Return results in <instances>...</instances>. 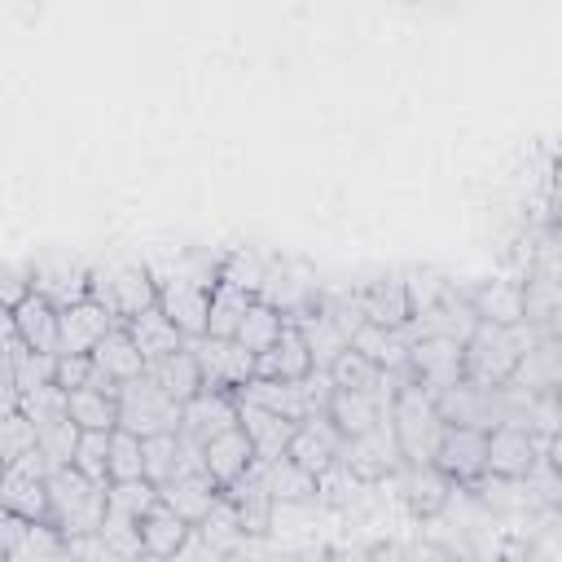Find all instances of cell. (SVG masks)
<instances>
[{"label": "cell", "instance_id": "cell-1", "mask_svg": "<svg viewBox=\"0 0 562 562\" xmlns=\"http://www.w3.org/2000/svg\"><path fill=\"white\" fill-rule=\"evenodd\" d=\"M540 334H544V329H536L531 321H522V325H492V321H479L474 334L465 338V378L479 382V386H505V382L518 373L527 347H531Z\"/></svg>", "mask_w": 562, "mask_h": 562}, {"label": "cell", "instance_id": "cell-2", "mask_svg": "<svg viewBox=\"0 0 562 562\" xmlns=\"http://www.w3.org/2000/svg\"><path fill=\"white\" fill-rule=\"evenodd\" d=\"M391 426H395L404 465H435V452H439V439H443L448 422H443L439 400H435L430 386H422L417 378L400 382V391L391 400Z\"/></svg>", "mask_w": 562, "mask_h": 562}, {"label": "cell", "instance_id": "cell-3", "mask_svg": "<svg viewBox=\"0 0 562 562\" xmlns=\"http://www.w3.org/2000/svg\"><path fill=\"white\" fill-rule=\"evenodd\" d=\"M105 487H110V483L88 479L79 465H53V470H48L53 522L61 527L66 540H75V536H97V531H101L105 509H110Z\"/></svg>", "mask_w": 562, "mask_h": 562}, {"label": "cell", "instance_id": "cell-4", "mask_svg": "<svg viewBox=\"0 0 562 562\" xmlns=\"http://www.w3.org/2000/svg\"><path fill=\"white\" fill-rule=\"evenodd\" d=\"M92 299L105 303L123 325L158 303V277L149 263L136 259H110L92 268Z\"/></svg>", "mask_w": 562, "mask_h": 562}, {"label": "cell", "instance_id": "cell-5", "mask_svg": "<svg viewBox=\"0 0 562 562\" xmlns=\"http://www.w3.org/2000/svg\"><path fill=\"white\" fill-rule=\"evenodd\" d=\"M180 417H184V404L171 391H162L149 373L119 386V426L136 435H162V430H180Z\"/></svg>", "mask_w": 562, "mask_h": 562}, {"label": "cell", "instance_id": "cell-6", "mask_svg": "<svg viewBox=\"0 0 562 562\" xmlns=\"http://www.w3.org/2000/svg\"><path fill=\"white\" fill-rule=\"evenodd\" d=\"M189 347H193V356L202 364V386H211V391H241L255 378L259 356L246 351L237 338L198 334V338H189Z\"/></svg>", "mask_w": 562, "mask_h": 562}, {"label": "cell", "instance_id": "cell-7", "mask_svg": "<svg viewBox=\"0 0 562 562\" xmlns=\"http://www.w3.org/2000/svg\"><path fill=\"white\" fill-rule=\"evenodd\" d=\"M325 294V285L316 281L312 268L294 263V259H268V272H263V285H259V299L281 307L290 321L303 316L307 307H316Z\"/></svg>", "mask_w": 562, "mask_h": 562}, {"label": "cell", "instance_id": "cell-8", "mask_svg": "<svg viewBox=\"0 0 562 562\" xmlns=\"http://www.w3.org/2000/svg\"><path fill=\"white\" fill-rule=\"evenodd\" d=\"M342 461L364 479V483H391L400 470H404V452H400V439H395V426L391 417L364 435H351L347 448H342Z\"/></svg>", "mask_w": 562, "mask_h": 562}, {"label": "cell", "instance_id": "cell-9", "mask_svg": "<svg viewBox=\"0 0 562 562\" xmlns=\"http://www.w3.org/2000/svg\"><path fill=\"white\" fill-rule=\"evenodd\" d=\"M158 277V307L180 325L184 338H198L206 334L211 325V290L215 285H202L193 277H180V272H154Z\"/></svg>", "mask_w": 562, "mask_h": 562}, {"label": "cell", "instance_id": "cell-10", "mask_svg": "<svg viewBox=\"0 0 562 562\" xmlns=\"http://www.w3.org/2000/svg\"><path fill=\"white\" fill-rule=\"evenodd\" d=\"M408 373H413L422 386H430V391L457 386V382L465 378V342H461V338H448V334L413 338Z\"/></svg>", "mask_w": 562, "mask_h": 562}, {"label": "cell", "instance_id": "cell-11", "mask_svg": "<svg viewBox=\"0 0 562 562\" xmlns=\"http://www.w3.org/2000/svg\"><path fill=\"white\" fill-rule=\"evenodd\" d=\"M544 448H549V439H536L527 426H492L487 430V474L527 479L540 465Z\"/></svg>", "mask_w": 562, "mask_h": 562}, {"label": "cell", "instance_id": "cell-12", "mask_svg": "<svg viewBox=\"0 0 562 562\" xmlns=\"http://www.w3.org/2000/svg\"><path fill=\"white\" fill-rule=\"evenodd\" d=\"M435 465L452 483L483 479L487 474V430L483 426H457V422H448V430L439 439V452H435Z\"/></svg>", "mask_w": 562, "mask_h": 562}, {"label": "cell", "instance_id": "cell-13", "mask_svg": "<svg viewBox=\"0 0 562 562\" xmlns=\"http://www.w3.org/2000/svg\"><path fill=\"white\" fill-rule=\"evenodd\" d=\"M4 325L31 347V351H53L61 356V312L44 294H26L13 307H4Z\"/></svg>", "mask_w": 562, "mask_h": 562}, {"label": "cell", "instance_id": "cell-14", "mask_svg": "<svg viewBox=\"0 0 562 562\" xmlns=\"http://www.w3.org/2000/svg\"><path fill=\"white\" fill-rule=\"evenodd\" d=\"M342 448H347V435L338 430V422H334L329 413L303 417L299 430H294V439H290V457H294L299 465H307L316 479H321L329 465L342 461Z\"/></svg>", "mask_w": 562, "mask_h": 562}, {"label": "cell", "instance_id": "cell-15", "mask_svg": "<svg viewBox=\"0 0 562 562\" xmlns=\"http://www.w3.org/2000/svg\"><path fill=\"white\" fill-rule=\"evenodd\" d=\"M92 364H97L92 382L105 386V391H119L123 382H132V378H140V373L149 369V360H145V351L136 347V338H132L127 325H114V329L97 342Z\"/></svg>", "mask_w": 562, "mask_h": 562}, {"label": "cell", "instance_id": "cell-16", "mask_svg": "<svg viewBox=\"0 0 562 562\" xmlns=\"http://www.w3.org/2000/svg\"><path fill=\"white\" fill-rule=\"evenodd\" d=\"M391 483H395V492L413 518H439L457 492V483L439 465H404Z\"/></svg>", "mask_w": 562, "mask_h": 562}, {"label": "cell", "instance_id": "cell-17", "mask_svg": "<svg viewBox=\"0 0 562 562\" xmlns=\"http://www.w3.org/2000/svg\"><path fill=\"white\" fill-rule=\"evenodd\" d=\"M237 422H241L237 391H211V386H202L198 395L184 400L180 435H189L193 443H206V439H215L220 430H228V426H237Z\"/></svg>", "mask_w": 562, "mask_h": 562}, {"label": "cell", "instance_id": "cell-18", "mask_svg": "<svg viewBox=\"0 0 562 562\" xmlns=\"http://www.w3.org/2000/svg\"><path fill=\"white\" fill-rule=\"evenodd\" d=\"M259 474H263V487L277 501V509H307L321 501V479L307 465H299L290 452L259 461Z\"/></svg>", "mask_w": 562, "mask_h": 562}, {"label": "cell", "instance_id": "cell-19", "mask_svg": "<svg viewBox=\"0 0 562 562\" xmlns=\"http://www.w3.org/2000/svg\"><path fill=\"white\" fill-rule=\"evenodd\" d=\"M351 303L360 307L364 321L373 325H408L413 316V294H408V277H378V281H360L351 285Z\"/></svg>", "mask_w": 562, "mask_h": 562}, {"label": "cell", "instance_id": "cell-20", "mask_svg": "<svg viewBox=\"0 0 562 562\" xmlns=\"http://www.w3.org/2000/svg\"><path fill=\"white\" fill-rule=\"evenodd\" d=\"M31 290L44 294L57 312H61V307H75V303L92 299V268L70 263V259H44V263H31Z\"/></svg>", "mask_w": 562, "mask_h": 562}, {"label": "cell", "instance_id": "cell-21", "mask_svg": "<svg viewBox=\"0 0 562 562\" xmlns=\"http://www.w3.org/2000/svg\"><path fill=\"white\" fill-rule=\"evenodd\" d=\"M114 325H123V321H119L105 303H97V299H83V303H75V307H61V351L92 356L97 342H101Z\"/></svg>", "mask_w": 562, "mask_h": 562}, {"label": "cell", "instance_id": "cell-22", "mask_svg": "<svg viewBox=\"0 0 562 562\" xmlns=\"http://www.w3.org/2000/svg\"><path fill=\"white\" fill-rule=\"evenodd\" d=\"M329 417L338 422V430L351 439V435H364L373 426H382L391 417V395H378V391H351V386H334L329 395Z\"/></svg>", "mask_w": 562, "mask_h": 562}, {"label": "cell", "instance_id": "cell-23", "mask_svg": "<svg viewBox=\"0 0 562 562\" xmlns=\"http://www.w3.org/2000/svg\"><path fill=\"white\" fill-rule=\"evenodd\" d=\"M465 294H470V307L479 321H492V325H522L527 321V285L522 281L496 277V281H483Z\"/></svg>", "mask_w": 562, "mask_h": 562}, {"label": "cell", "instance_id": "cell-24", "mask_svg": "<svg viewBox=\"0 0 562 562\" xmlns=\"http://www.w3.org/2000/svg\"><path fill=\"white\" fill-rule=\"evenodd\" d=\"M255 461H259V452H255L250 435L241 430V422H237V426H228V430H220L215 439H206V443H202V465H206L224 487H228V483H237Z\"/></svg>", "mask_w": 562, "mask_h": 562}, {"label": "cell", "instance_id": "cell-25", "mask_svg": "<svg viewBox=\"0 0 562 562\" xmlns=\"http://www.w3.org/2000/svg\"><path fill=\"white\" fill-rule=\"evenodd\" d=\"M220 496H224V483H220L211 470H184V474H176V479L162 487V501H167L176 514H184L193 527L220 505Z\"/></svg>", "mask_w": 562, "mask_h": 562}, {"label": "cell", "instance_id": "cell-26", "mask_svg": "<svg viewBox=\"0 0 562 562\" xmlns=\"http://www.w3.org/2000/svg\"><path fill=\"white\" fill-rule=\"evenodd\" d=\"M237 404H241V430L250 435V443H255L259 461L290 452V439H294V430H299V422H294V417L272 413V408L250 404V400H237Z\"/></svg>", "mask_w": 562, "mask_h": 562}, {"label": "cell", "instance_id": "cell-27", "mask_svg": "<svg viewBox=\"0 0 562 562\" xmlns=\"http://www.w3.org/2000/svg\"><path fill=\"white\" fill-rule=\"evenodd\" d=\"M193 536V522L184 514H176L162 496L158 505L140 518V540H145V558H180L184 540Z\"/></svg>", "mask_w": 562, "mask_h": 562}, {"label": "cell", "instance_id": "cell-28", "mask_svg": "<svg viewBox=\"0 0 562 562\" xmlns=\"http://www.w3.org/2000/svg\"><path fill=\"white\" fill-rule=\"evenodd\" d=\"M316 364H312V351H307V338H303V329L290 321L285 329H281V338L259 356V364H255V373L259 378H307Z\"/></svg>", "mask_w": 562, "mask_h": 562}, {"label": "cell", "instance_id": "cell-29", "mask_svg": "<svg viewBox=\"0 0 562 562\" xmlns=\"http://www.w3.org/2000/svg\"><path fill=\"white\" fill-rule=\"evenodd\" d=\"M162 391H171L180 404L189 400V395H198L202 391V364H198V356H193V347L184 342V347H176V351H167V356H158V360H149V369H145Z\"/></svg>", "mask_w": 562, "mask_h": 562}, {"label": "cell", "instance_id": "cell-30", "mask_svg": "<svg viewBox=\"0 0 562 562\" xmlns=\"http://www.w3.org/2000/svg\"><path fill=\"white\" fill-rule=\"evenodd\" d=\"M66 408L79 422V430H114L119 426V391H105L97 382L70 386L66 391Z\"/></svg>", "mask_w": 562, "mask_h": 562}, {"label": "cell", "instance_id": "cell-31", "mask_svg": "<svg viewBox=\"0 0 562 562\" xmlns=\"http://www.w3.org/2000/svg\"><path fill=\"white\" fill-rule=\"evenodd\" d=\"M127 329H132V338H136V347L145 351V360H158V356H167V351H176V347H184L189 338L180 334V325L154 303V307H145L140 316H132L127 321Z\"/></svg>", "mask_w": 562, "mask_h": 562}, {"label": "cell", "instance_id": "cell-32", "mask_svg": "<svg viewBox=\"0 0 562 562\" xmlns=\"http://www.w3.org/2000/svg\"><path fill=\"white\" fill-rule=\"evenodd\" d=\"M255 299H259L255 290H246V285L220 277L215 290H211V325H206V334H215V338H233L237 325H241V316L250 312Z\"/></svg>", "mask_w": 562, "mask_h": 562}, {"label": "cell", "instance_id": "cell-33", "mask_svg": "<svg viewBox=\"0 0 562 562\" xmlns=\"http://www.w3.org/2000/svg\"><path fill=\"white\" fill-rule=\"evenodd\" d=\"M290 325V316L281 312V307H272V303H263V299H255L250 303V312L241 316V325H237V342L246 347V351H255V356H263L277 338H281V329Z\"/></svg>", "mask_w": 562, "mask_h": 562}, {"label": "cell", "instance_id": "cell-34", "mask_svg": "<svg viewBox=\"0 0 562 562\" xmlns=\"http://www.w3.org/2000/svg\"><path fill=\"white\" fill-rule=\"evenodd\" d=\"M105 496H110V509H114V514H123V518H136V522H140V518L158 505L162 487H158L154 479H110Z\"/></svg>", "mask_w": 562, "mask_h": 562}, {"label": "cell", "instance_id": "cell-35", "mask_svg": "<svg viewBox=\"0 0 562 562\" xmlns=\"http://www.w3.org/2000/svg\"><path fill=\"white\" fill-rule=\"evenodd\" d=\"M35 448H40L35 422H31L22 408H4V417H0V461L13 465V461H22V457H31Z\"/></svg>", "mask_w": 562, "mask_h": 562}, {"label": "cell", "instance_id": "cell-36", "mask_svg": "<svg viewBox=\"0 0 562 562\" xmlns=\"http://www.w3.org/2000/svg\"><path fill=\"white\" fill-rule=\"evenodd\" d=\"M40 430V452L48 457V465H70L75 461V443H79V422L70 413L48 417L35 426Z\"/></svg>", "mask_w": 562, "mask_h": 562}, {"label": "cell", "instance_id": "cell-37", "mask_svg": "<svg viewBox=\"0 0 562 562\" xmlns=\"http://www.w3.org/2000/svg\"><path fill=\"white\" fill-rule=\"evenodd\" d=\"M110 479H145V435L114 426L110 435Z\"/></svg>", "mask_w": 562, "mask_h": 562}, {"label": "cell", "instance_id": "cell-38", "mask_svg": "<svg viewBox=\"0 0 562 562\" xmlns=\"http://www.w3.org/2000/svg\"><path fill=\"white\" fill-rule=\"evenodd\" d=\"M110 435L114 430H79V443H75V461L88 479L97 483H110Z\"/></svg>", "mask_w": 562, "mask_h": 562}, {"label": "cell", "instance_id": "cell-39", "mask_svg": "<svg viewBox=\"0 0 562 562\" xmlns=\"http://www.w3.org/2000/svg\"><path fill=\"white\" fill-rule=\"evenodd\" d=\"M263 272H268V255H255V250H241V246L224 250V263H220V277L224 281H237V285H246V290L259 294Z\"/></svg>", "mask_w": 562, "mask_h": 562}, {"label": "cell", "instance_id": "cell-40", "mask_svg": "<svg viewBox=\"0 0 562 562\" xmlns=\"http://www.w3.org/2000/svg\"><path fill=\"white\" fill-rule=\"evenodd\" d=\"M92 373H97V364H92V356H79V351H61L57 356V386H88L92 382Z\"/></svg>", "mask_w": 562, "mask_h": 562}, {"label": "cell", "instance_id": "cell-41", "mask_svg": "<svg viewBox=\"0 0 562 562\" xmlns=\"http://www.w3.org/2000/svg\"><path fill=\"white\" fill-rule=\"evenodd\" d=\"M31 294V268L22 272V268H9L4 272V307H13L18 299H26Z\"/></svg>", "mask_w": 562, "mask_h": 562}, {"label": "cell", "instance_id": "cell-42", "mask_svg": "<svg viewBox=\"0 0 562 562\" xmlns=\"http://www.w3.org/2000/svg\"><path fill=\"white\" fill-rule=\"evenodd\" d=\"M544 457H549V465H553V470L562 474V430H558V435L549 439V448H544Z\"/></svg>", "mask_w": 562, "mask_h": 562}]
</instances>
